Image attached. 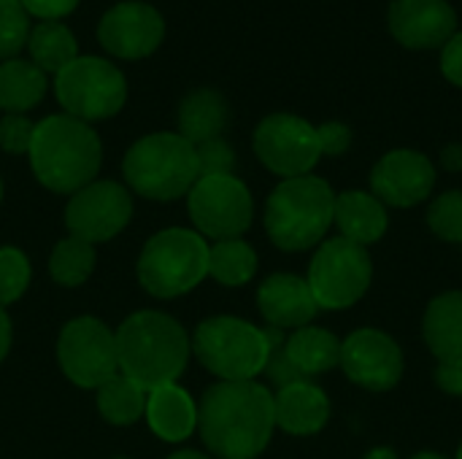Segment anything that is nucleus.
<instances>
[{
    "instance_id": "nucleus-1",
    "label": "nucleus",
    "mask_w": 462,
    "mask_h": 459,
    "mask_svg": "<svg viewBox=\"0 0 462 459\" xmlns=\"http://www.w3.org/2000/svg\"><path fill=\"white\" fill-rule=\"evenodd\" d=\"M198 427L214 457H260L276 427L273 395L257 381H219L200 400Z\"/></svg>"
},
{
    "instance_id": "nucleus-2",
    "label": "nucleus",
    "mask_w": 462,
    "mask_h": 459,
    "mask_svg": "<svg viewBox=\"0 0 462 459\" xmlns=\"http://www.w3.org/2000/svg\"><path fill=\"white\" fill-rule=\"evenodd\" d=\"M114 335L119 373L146 392L162 384H176L192 354L187 330L173 317L160 311H138L127 317Z\"/></svg>"
},
{
    "instance_id": "nucleus-3",
    "label": "nucleus",
    "mask_w": 462,
    "mask_h": 459,
    "mask_svg": "<svg viewBox=\"0 0 462 459\" xmlns=\"http://www.w3.org/2000/svg\"><path fill=\"white\" fill-rule=\"evenodd\" d=\"M30 165L35 179L60 195H76L95 181L103 160V146L97 133L68 114L46 116L35 124Z\"/></svg>"
},
{
    "instance_id": "nucleus-4",
    "label": "nucleus",
    "mask_w": 462,
    "mask_h": 459,
    "mask_svg": "<svg viewBox=\"0 0 462 459\" xmlns=\"http://www.w3.org/2000/svg\"><path fill=\"white\" fill-rule=\"evenodd\" d=\"M336 216V195L319 176L284 179L265 203V230L284 252L317 246Z\"/></svg>"
},
{
    "instance_id": "nucleus-5",
    "label": "nucleus",
    "mask_w": 462,
    "mask_h": 459,
    "mask_svg": "<svg viewBox=\"0 0 462 459\" xmlns=\"http://www.w3.org/2000/svg\"><path fill=\"white\" fill-rule=\"evenodd\" d=\"M122 170L133 192L160 203L189 195L200 179L195 146L179 133L143 135L125 154Z\"/></svg>"
},
{
    "instance_id": "nucleus-6",
    "label": "nucleus",
    "mask_w": 462,
    "mask_h": 459,
    "mask_svg": "<svg viewBox=\"0 0 462 459\" xmlns=\"http://www.w3.org/2000/svg\"><path fill=\"white\" fill-rule=\"evenodd\" d=\"M208 276V243L200 233L171 227L146 241L138 281L154 298H179Z\"/></svg>"
},
{
    "instance_id": "nucleus-7",
    "label": "nucleus",
    "mask_w": 462,
    "mask_h": 459,
    "mask_svg": "<svg viewBox=\"0 0 462 459\" xmlns=\"http://www.w3.org/2000/svg\"><path fill=\"white\" fill-rule=\"evenodd\" d=\"M192 352L222 381H254L265 371L271 346L265 330L236 317H211L195 330Z\"/></svg>"
},
{
    "instance_id": "nucleus-8",
    "label": "nucleus",
    "mask_w": 462,
    "mask_h": 459,
    "mask_svg": "<svg viewBox=\"0 0 462 459\" xmlns=\"http://www.w3.org/2000/svg\"><path fill=\"white\" fill-rule=\"evenodd\" d=\"M54 92L68 116L89 124L111 119L125 108L127 81L122 70L103 57H76L57 73Z\"/></svg>"
},
{
    "instance_id": "nucleus-9",
    "label": "nucleus",
    "mask_w": 462,
    "mask_h": 459,
    "mask_svg": "<svg viewBox=\"0 0 462 459\" xmlns=\"http://www.w3.org/2000/svg\"><path fill=\"white\" fill-rule=\"evenodd\" d=\"M374 265L365 246L346 238H330L319 243L309 265V287L319 308L341 311L355 306L371 287Z\"/></svg>"
},
{
    "instance_id": "nucleus-10",
    "label": "nucleus",
    "mask_w": 462,
    "mask_h": 459,
    "mask_svg": "<svg viewBox=\"0 0 462 459\" xmlns=\"http://www.w3.org/2000/svg\"><path fill=\"white\" fill-rule=\"evenodd\" d=\"M57 360L62 373L84 390H100L119 376L116 335L95 317H79L62 327Z\"/></svg>"
},
{
    "instance_id": "nucleus-11",
    "label": "nucleus",
    "mask_w": 462,
    "mask_h": 459,
    "mask_svg": "<svg viewBox=\"0 0 462 459\" xmlns=\"http://www.w3.org/2000/svg\"><path fill=\"white\" fill-rule=\"evenodd\" d=\"M187 208L195 227L214 241L241 238L254 216L252 195L236 176H200L187 195Z\"/></svg>"
},
{
    "instance_id": "nucleus-12",
    "label": "nucleus",
    "mask_w": 462,
    "mask_h": 459,
    "mask_svg": "<svg viewBox=\"0 0 462 459\" xmlns=\"http://www.w3.org/2000/svg\"><path fill=\"white\" fill-rule=\"evenodd\" d=\"M254 154L260 162L284 176H309L322 157L317 127L295 114H271L254 130Z\"/></svg>"
},
{
    "instance_id": "nucleus-13",
    "label": "nucleus",
    "mask_w": 462,
    "mask_h": 459,
    "mask_svg": "<svg viewBox=\"0 0 462 459\" xmlns=\"http://www.w3.org/2000/svg\"><path fill=\"white\" fill-rule=\"evenodd\" d=\"M133 216V197L116 181H92L65 206V225L70 235L100 243L119 235Z\"/></svg>"
},
{
    "instance_id": "nucleus-14",
    "label": "nucleus",
    "mask_w": 462,
    "mask_h": 459,
    "mask_svg": "<svg viewBox=\"0 0 462 459\" xmlns=\"http://www.w3.org/2000/svg\"><path fill=\"white\" fill-rule=\"evenodd\" d=\"M165 38L162 14L141 0H125L108 8L97 24L100 46L119 60H143L160 49Z\"/></svg>"
},
{
    "instance_id": "nucleus-15",
    "label": "nucleus",
    "mask_w": 462,
    "mask_h": 459,
    "mask_svg": "<svg viewBox=\"0 0 462 459\" xmlns=\"http://www.w3.org/2000/svg\"><path fill=\"white\" fill-rule=\"evenodd\" d=\"M341 368L357 387L387 392L403 376V352L387 333L363 327L341 344Z\"/></svg>"
},
{
    "instance_id": "nucleus-16",
    "label": "nucleus",
    "mask_w": 462,
    "mask_h": 459,
    "mask_svg": "<svg viewBox=\"0 0 462 459\" xmlns=\"http://www.w3.org/2000/svg\"><path fill=\"white\" fill-rule=\"evenodd\" d=\"M436 187L433 162L414 149H395L384 154L371 170L374 195L393 208H411L430 197Z\"/></svg>"
},
{
    "instance_id": "nucleus-17",
    "label": "nucleus",
    "mask_w": 462,
    "mask_h": 459,
    "mask_svg": "<svg viewBox=\"0 0 462 459\" xmlns=\"http://www.w3.org/2000/svg\"><path fill=\"white\" fill-rule=\"evenodd\" d=\"M387 22L393 38L414 51L444 49L457 32V14L449 0H393Z\"/></svg>"
},
{
    "instance_id": "nucleus-18",
    "label": "nucleus",
    "mask_w": 462,
    "mask_h": 459,
    "mask_svg": "<svg viewBox=\"0 0 462 459\" xmlns=\"http://www.w3.org/2000/svg\"><path fill=\"white\" fill-rule=\"evenodd\" d=\"M257 306L265 322L276 330H300L306 327L319 306L311 295V287L306 279L292 273H273L260 284Z\"/></svg>"
},
{
    "instance_id": "nucleus-19",
    "label": "nucleus",
    "mask_w": 462,
    "mask_h": 459,
    "mask_svg": "<svg viewBox=\"0 0 462 459\" xmlns=\"http://www.w3.org/2000/svg\"><path fill=\"white\" fill-rule=\"evenodd\" d=\"M273 417L276 427L290 436H314L330 419V400L309 379L295 381L273 395Z\"/></svg>"
},
{
    "instance_id": "nucleus-20",
    "label": "nucleus",
    "mask_w": 462,
    "mask_h": 459,
    "mask_svg": "<svg viewBox=\"0 0 462 459\" xmlns=\"http://www.w3.org/2000/svg\"><path fill=\"white\" fill-rule=\"evenodd\" d=\"M143 417H146L152 433L168 444L187 441L198 427V409H195L192 398L176 384H162V387L152 390L146 395Z\"/></svg>"
},
{
    "instance_id": "nucleus-21",
    "label": "nucleus",
    "mask_w": 462,
    "mask_h": 459,
    "mask_svg": "<svg viewBox=\"0 0 462 459\" xmlns=\"http://www.w3.org/2000/svg\"><path fill=\"white\" fill-rule=\"evenodd\" d=\"M333 222L338 225L341 238L357 246H371L387 233V206L374 192L349 189L336 197Z\"/></svg>"
},
{
    "instance_id": "nucleus-22",
    "label": "nucleus",
    "mask_w": 462,
    "mask_h": 459,
    "mask_svg": "<svg viewBox=\"0 0 462 459\" xmlns=\"http://www.w3.org/2000/svg\"><path fill=\"white\" fill-rule=\"evenodd\" d=\"M422 333L441 365H462V292H444L428 306Z\"/></svg>"
},
{
    "instance_id": "nucleus-23",
    "label": "nucleus",
    "mask_w": 462,
    "mask_h": 459,
    "mask_svg": "<svg viewBox=\"0 0 462 459\" xmlns=\"http://www.w3.org/2000/svg\"><path fill=\"white\" fill-rule=\"evenodd\" d=\"M284 352L303 379L328 373L336 365H341V341L330 330H322V327L306 325L295 330L284 341Z\"/></svg>"
},
{
    "instance_id": "nucleus-24",
    "label": "nucleus",
    "mask_w": 462,
    "mask_h": 459,
    "mask_svg": "<svg viewBox=\"0 0 462 459\" xmlns=\"http://www.w3.org/2000/svg\"><path fill=\"white\" fill-rule=\"evenodd\" d=\"M227 124V103L217 89H195L179 106V135L192 146L219 138Z\"/></svg>"
},
{
    "instance_id": "nucleus-25",
    "label": "nucleus",
    "mask_w": 462,
    "mask_h": 459,
    "mask_svg": "<svg viewBox=\"0 0 462 459\" xmlns=\"http://www.w3.org/2000/svg\"><path fill=\"white\" fill-rule=\"evenodd\" d=\"M46 95V73L30 60L0 62V108L8 114H24L35 108Z\"/></svg>"
},
{
    "instance_id": "nucleus-26",
    "label": "nucleus",
    "mask_w": 462,
    "mask_h": 459,
    "mask_svg": "<svg viewBox=\"0 0 462 459\" xmlns=\"http://www.w3.org/2000/svg\"><path fill=\"white\" fill-rule=\"evenodd\" d=\"M30 62L43 73H60L79 57V43L62 22H41L27 38Z\"/></svg>"
},
{
    "instance_id": "nucleus-27",
    "label": "nucleus",
    "mask_w": 462,
    "mask_h": 459,
    "mask_svg": "<svg viewBox=\"0 0 462 459\" xmlns=\"http://www.w3.org/2000/svg\"><path fill=\"white\" fill-rule=\"evenodd\" d=\"M257 273V254L241 238L217 241L208 246V276L225 287H244Z\"/></svg>"
},
{
    "instance_id": "nucleus-28",
    "label": "nucleus",
    "mask_w": 462,
    "mask_h": 459,
    "mask_svg": "<svg viewBox=\"0 0 462 459\" xmlns=\"http://www.w3.org/2000/svg\"><path fill=\"white\" fill-rule=\"evenodd\" d=\"M146 395L149 392L143 387L119 373L97 390V409L111 425H133L146 411Z\"/></svg>"
},
{
    "instance_id": "nucleus-29",
    "label": "nucleus",
    "mask_w": 462,
    "mask_h": 459,
    "mask_svg": "<svg viewBox=\"0 0 462 459\" xmlns=\"http://www.w3.org/2000/svg\"><path fill=\"white\" fill-rule=\"evenodd\" d=\"M92 268H95V246L76 235L62 238L49 257V273L62 287L84 284L89 279Z\"/></svg>"
},
{
    "instance_id": "nucleus-30",
    "label": "nucleus",
    "mask_w": 462,
    "mask_h": 459,
    "mask_svg": "<svg viewBox=\"0 0 462 459\" xmlns=\"http://www.w3.org/2000/svg\"><path fill=\"white\" fill-rule=\"evenodd\" d=\"M30 22L19 0H0V60H14L27 46Z\"/></svg>"
},
{
    "instance_id": "nucleus-31",
    "label": "nucleus",
    "mask_w": 462,
    "mask_h": 459,
    "mask_svg": "<svg viewBox=\"0 0 462 459\" xmlns=\"http://www.w3.org/2000/svg\"><path fill=\"white\" fill-rule=\"evenodd\" d=\"M428 225L439 238L462 243V192H444L436 197L428 208Z\"/></svg>"
},
{
    "instance_id": "nucleus-32",
    "label": "nucleus",
    "mask_w": 462,
    "mask_h": 459,
    "mask_svg": "<svg viewBox=\"0 0 462 459\" xmlns=\"http://www.w3.org/2000/svg\"><path fill=\"white\" fill-rule=\"evenodd\" d=\"M27 284H30L27 257L14 246L0 249V306L19 300L24 295Z\"/></svg>"
},
{
    "instance_id": "nucleus-33",
    "label": "nucleus",
    "mask_w": 462,
    "mask_h": 459,
    "mask_svg": "<svg viewBox=\"0 0 462 459\" xmlns=\"http://www.w3.org/2000/svg\"><path fill=\"white\" fill-rule=\"evenodd\" d=\"M195 154H198V170H200V176H233L236 151H233V146L222 135L198 143L195 146Z\"/></svg>"
},
{
    "instance_id": "nucleus-34",
    "label": "nucleus",
    "mask_w": 462,
    "mask_h": 459,
    "mask_svg": "<svg viewBox=\"0 0 462 459\" xmlns=\"http://www.w3.org/2000/svg\"><path fill=\"white\" fill-rule=\"evenodd\" d=\"M35 124L24 114H5L0 119V149L8 154H27L32 146Z\"/></svg>"
},
{
    "instance_id": "nucleus-35",
    "label": "nucleus",
    "mask_w": 462,
    "mask_h": 459,
    "mask_svg": "<svg viewBox=\"0 0 462 459\" xmlns=\"http://www.w3.org/2000/svg\"><path fill=\"white\" fill-rule=\"evenodd\" d=\"M317 138H319V149L322 157H341L349 146H352V130L344 122H325L317 127Z\"/></svg>"
},
{
    "instance_id": "nucleus-36",
    "label": "nucleus",
    "mask_w": 462,
    "mask_h": 459,
    "mask_svg": "<svg viewBox=\"0 0 462 459\" xmlns=\"http://www.w3.org/2000/svg\"><path fill=\"white\" fill-rule=\"evenodd\" d=\"M27 16H38L41 22H60L62 16L73 14L81 0H19Z\"/></svg>"
},
{
    "instance_id": "nucleus-37",
    "label": "nucleus",
    "mask_w": 462,
    "mask_h": 459,
    "mask_svg": "<svg viewBox=\"0 0 462 459\" xmlns=\"http://www.w3.org/2000/svg\"><path fill=\"white\" fill-rule=\"evenodd\" d=\"M441 73L455 87H462V30H457L441 49Z\"/></svg>"
},
{
    "instance_id": "nucleus-38",
    "label": "nucleus",
    "mask_w": 462,
    "mask_h": 459,
    "mask_svg": "<svg viewBox=\"0 0 462 459\" xmlns=\"http://www.w3.org/2000/svg\"><path fill=\"white\" fill-rule=\"evenodd\" d=\"M436 384L449 395H462V365H441L439 363Z\"/></svg>"
},
{
    "instance_id": "nucleus-39",
    "label": "nucleus",
    "mask_w": 462,
    "mask_h": 459,
    "mask_svg": "<svg viewBox=\"0 0 462 459\" xmlns=\"http://www.w3.org/2000/svg\"><path fill=\"white\" fill-rule=\"evenodd\" d=\"M441 165L447 170H462V143H449L441 151Z\"/></svg>"
},
{
    "instance_id": "nucleus-40",
    "label": "nucleus",
    "mask_w": 462,
    "mask_h": 459,
    "mask_svg": "<svg viewBox=\"0 0 462 459\" xmlns=\"http://www.w3.org/2000/svg\"><path fill=\"white\" fill-rule=\"evenodd\" d=\"M8 349H11V319L0 306V363L5 360Z\"/></svg>"
},
{
    "instance_id": "nucleus-41",
    "label": "nucleus",
    "mask_w": 462,
    "mask_h": 459,
    "mask_svg": "<svg viewBox=\"0 0 462 459\" xmlns=\"http://www.w3.org/2000/svg\"><path fill=\"white\" fill-rule=\"evenodd\" d=\"M363 459H398V454L393 449H387V446H379V449H371Z\"/></svg>"
},
{
    "instance_id": "nucleus-42",
    "label": "nucleus",
    "mask_w": 462,
    "mask_h": 459,
    "mask_svg": "<svg viewBox=\"0 0 462 459\" xmlns=\"http://www.w3.org/2000/svg\"><path fill=\"white\" fill-rule=\"evenodd\" d=\"M168 459H211V457H206V454H200V452H176L173 457H168Z\"/></svg>"
},
{
    "instance_id": "nucleus-43",
    "label": "nucleus",
    "mask_w": 462,
    "mask_h": 459,
    "mask_svg": "<svg viewBox=\"0 0 462 459\" xmlns=\"http://www.w3.org/2000/svg\"><path fill=\"white\" fill-rule=\"evenodd\" d=\"M411 459H449V457H444V454H439V452H420V454H414Z\"/></svg>"
},
{
    "instance_id": "nucleus-44",
    "label": "nucleus",
    "mask_w": 462,
    "mask_h": 459,
    "mask_svg": "<svg viewBox=\"0 0 462 459\" xmlns=\"http://www.w3.org/2000/svg\"><path fill=\"white\" fill-rule=\"evenodd\" d=\"M0 203H3V181H0Z\"/></svg>"
},
{
    "instance_id": "nucleus-45",
    "label": "nucleus",
    "mask_w": 462,
    "mask_h": 459,
    "mask_svg": "<svg viewBox=\"0 0 462 459\" xmlns=\"http://www.w3.org/2000/svg\"><path fill=\"white\" fill-rule=\"evenodd\" d=\"M457 459H462V444H460V449H457Z\"/></svg>"
},
{
    "instance_id": "nucleus-46",
    "label": "nucleus",
    "mask_w": 462,
    "mask_h": 459,
    "mask_svg": "<svg viewBox=\"0 0 462 459\" xmlns=\"http://www.w3.org/2000/svg\"><path fill=\"white\" fill-rule=\"evenodd\" d=\"M116 459H125V457H116Z\"/></svg>"
}]
</instances>
